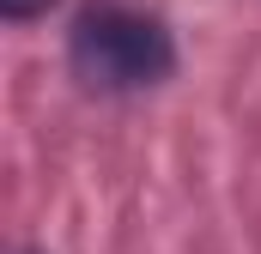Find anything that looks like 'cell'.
Returning a JSON list of instances; mask_svg holds the SVG:
<instances>
[{
	"instance_id": "6da1fadb",
	"label": "cell",
	"mask_w": 261,
	"mask_h": 254,
	"mask_svg": "<svg viewBox=\"0 0 261 254\" xmlns=\"http://www.w3.org/2000/svg\"><path fill=\"white\" fill-rule=\"evenodd\" d=\"M67 67L85 91L140 97L176 73V37L158 12H140L128 0H97L67 30Z\"/></svg>"
},
{
	"instance_id": "7a4b0ae2",
	"label": "cell",
	"mask_w": 261,
	"mask_h": 254,
	"mask_svg": "<svg viewBox=\"0 0 261 254\" xmlns=\"http://www.w3.org/2000/svg\"><path fill=\"white\" fill-rule=\"evenodd\" d=\"M55 0H0V18L6 24H31V18H43Z\"/></svg>"
}]
</instances>
